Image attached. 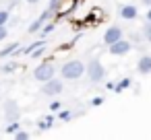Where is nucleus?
<instances>
[{"mask_svg": "<svg viewBox=\"0 0 151 140\" xmlns=\"http://www.w3.org/2000/svg\"><path fill=\"white\" fill-rule=\"evenodd\" d=\"M60 74L62 78H68V80H77L85 74V64L81 60H70V62H64L62 68H60Z\"/></svg>", "mask_w": 151, "mask_h": 140, "instance_id": "1", "label": "nucleus"}, {"mask_svg": "<svg viewBox=\"0 0 151 140\" xmlns=\"http://www.w3.org/2000/svg\"><path fill=\"white\" fill-rule=\"evenodd\" d=\"M85 72H87V78H89L91 82H101V80L106 78V68H104V64H101L99 60L87 62Z\"/></svg>", "mask_w": 151, "mask_h": 140, "instance_id": "2", "label": "nucleus"}, {"mask_svg": "<svg viewBox=\"0 0 151 140\" xmlns=\"http://www.w3.org/2000/svg\"><path fill=\"white\" fill-rule=\"evenodd\" d=\"M54 74H56V68H54L52 62H42V64H37L35 70H33V78H35L37 82H46V80H50Z\"/></svg>", "mask_w": 151, "mask_h": 140, "instance_id": "3", "label": "nucleus"}, {"mask_svg": "<svg viewBox=\"0 0 151 140\" xmlns=\"http://www.w3.org/2000/svg\"><path fill=\"white\" fill-rule=\"evenodd\" d=\"M62 89H64V82H62L60 78H54V76L42 85V93H44V95H48V97L60 95V93H62Z\"/></svg>", "mask_w": 151, "mask_h": 140, "instance_id": "4", "label": "nucleus"}, {"mask_svg": "<svg viewBox=\"0 0 151 140\" xmlns=\"http://www.w3.org/2000/svg\"><path fill=\"white\" fill-rule=\"evenodd\" d=\"M108 50H110V54L112 56H126L130 50H132V43L128 41V39H118V41H114V43H110L108 45Z\"/></svg>", "mask_w": 151, "mask_h": 140, "instance_id": "5", "label": "nucleus"}, {"mask_svg": "<svg viewBox=\"0 0 151 140\" xmlns=\"http://www.w3.org/2000/svg\"><path fill=\"white\" fill-rule=\"evenodd\" d=\"M52 15H54V13H52L50 9H46V11H44V13H42V15H40V17H37V19H35L31 25H29L27 33H29V35H33V33H37V31H42L44 23H46V21H50V17H52Z\"/></svg>", "mask_w": 151, "mask_h": 140, "instance_id": "6", "label": "nucleus"}, {"mask_svg": "<svg viewBox=\"0 0 151 140\" xmlns=\"http://www.w3.org/2000/svg\"><path fill=\"white\" fill-rule=\"evenodd\" d=\"M118 15H120L124 21H134V19L139 17V9H137L134 4H122V6L118 9Z\"/></svg>", "mask_w": 151, "mask_h": 140, "instance_id": "7", "label": "nucleus"}, {"mask_svg": "<svg viewBox=\"0 0 151 140\" xmlns=\"http://www.w3.org/2000/svg\"><path fill=\"white\" fill-rule=\"evenodd\" d=\"M118 39H122V29H120V27H116V25L108 27V29H106V33H104V43H106V45H110V43H114V41H118Z\"/></svg>", "mask_w": 151, "mask_h": 140, "instance_id": "8", "label": "nucleus"}, {"mask_svg": "<svg viewBox=\"0 0 151 140\" xmlns=\"http://www.w3.org/2000/svg\"><path fill=\"white\" fill-rule=\"evenodd\" d=\"M4 107H6V113H4L6 119H9V122H17V119H19V107H17V103H15V101H6Z\"/></svg>", "mask_w": 151, "mask_h": 140, "instance_id": "9", "label": "nucleus"}, {"mask_svg": "<svg viewBox=\"0 0 151 140\" xmlns=\"http://www.w3.org/2000/svg\"><path fill=\"white\" fill-rule=\"evenodd\" d=\"M137 72L139 74H151V56H141L137 62Z\"/></svg>", "mask_w": 151, "mask_h": 140, "instance_id": "10", "label": "nucleus"}, {"mask_svg": "<svg viewBox=\"0 0 151 140\" xmlns=\"http://www.w3.org/2000/svg\"><path fill=\"white\" fill-rule=\"evenodd\" d=\"M52 126H54V115H52V113H50V115H46L44 119H40V122H37V128H40V130H50Z\"/></svg>", "mask_w": 151, "mask_h": 140, "instance_id": "11", "label": "nucleus"}, {"mask_svg": "<svg viewBox=\"0 0 151 140\" xmlns=\"http://www.w3.org/2000/svg\"><path fill=\"white\" fill-rule=\"evenodd\" d=\"M19 50V43L17 41H13V43H9L4 50H0V58H6V56H11V54H15Z\"/></svg>", "mask_w": 151, "mask_h": 140, "instance_id": "12", "label": "nucleus"}, {"mask_svg": "<svg viewBox=\"0 0 151 140\" xmlns=\"http://www.w3.org/2000/svg\"><path fill=\"white\" fill-rule=\"evenodd\" d=\"M130 82H132L130 78H122L118 85H114V91H116V93H122L124 89H128V87H130Z\"/></svg>", "mask_w": 151, "mask_h": 140, "instance_id": "13", "label": "nucleus"}, {"mask_svg": "<svg viewBox=\"0 0 151 140\" xmlns=\"http://www.w3.org/2000/svg\"><path fill=\"white\" fill-rule=\"evenodd\" d=\"M54 29H56V25H54V23H50V21H46V23H44V27H42V35L46 37V35H50Z\"/></svg>", "mask_w": 151, "mask_h": 140, "instance_id": "14", "label": "nucleus"}, {"mask_svg": "<svg viewBox=\"0 0 151 140\" xmlns=\"http://www.w3.org/2000/svg\"><path fill=\"white\" fill-rule=\"evenodd\" d=\"M143 37H145V41L151 43V23H149V21L143 25Z\"/></svg>", "mask_w": 151, "mask_h": 140, "instance_id": "15", "label": "nucleus"}, {"mask_svg": "<svg viewBox=\"0 0 151 140\" xmlns=\"http://www.w3.org/2000/svg\"><path fill=\"white\" fill-rule=\"evenodd\" d=\"M9 19H11V11L2 9V11H0V25H6V23H9Z\"/></svg>", "mask_w": 151, "mask_h": 140, "instance_id": "16", "label": "nucleus"}, {"mask_svg": "<svg viewBox=\"0 0 151 140\" xmlns=\"http://www.w3.org/2000/svg\"><path fill=\"white\" fill-rule=\"evenodd\" d=\"M44 43H46L44 39H42V41H35V43H31V45H27V48L23 50V54H31V52H33L35 48H40V45H44Z\"/></svg>", "mask_w": 151, "mask_h": 140, "instance_id": "17", "label": "nucleus"}, {"mask_svg": "<svg viewBox=\"0 0 151 140\" xmlns=\"http://www.w3.org/2000/svg\"><path fill=\"white\" fill-rule=\"evenodd\" d=\"M17 130H21V124H19V119H17V122H11V124H9V128H6V132H9V134H15Z\"/></svg>", "mask_w": 151, "mask_h": 140, "instance_id": "18", "label": "nucleus"}, {"mask_svg": "<svg viewBox=\"0 0 151 140\" xmlns=\"http://www.w3.org/2000/svg\"><path fill=\"white\" fill-rule=\"evenodd\" d=\"M15 138H17V140H27V138H31V134L25 132V130H17V132H15Z\"/></svg>", "mask_w": 151, "mask_h": 140, "instance_id": "19", "label": "nucleus"}, {"mask_svg": "<svg viewBox=\"0 0 151 140\" xmlns=\"http://www.w3.org/2000/svg\"><path fill=\"white\" fill-rule=\"evenodd\" d=\"M73 115H75V113H73V111H68V109L60 111V119H62V122H70V119H73Z\"/></svg>", "mask_w": 151, "mask_h": 140, "instance_id": "20", "label": "nucleus"}, {"mask_svg": "<svg viewBox=\"0 0 151 140\" xmlns=\"http://www.w3.org/2000/svg\"><path fill=\"white\" fill-rule=\"evenodd\" d=\"M60 4H62V0H50V4H48V9H50L52 13H56V11L60 9Z\"/></svg>", "mask_w": 151, "mask_h": 140, "instance_id": "21", "label": "nucleus"}, {"mask_svg": "<svg viewBox=\"0 0 151 140\" xmlns=\"http://www.w3.org/2000/svg\"><path fill=\"white\" fill-rule=\"evenodd\" d=\"M17 68H19V62H13V64L2 66V72H13V70H17Z\"/></svg>", "mask_w": 151, "mask_h": 140, "instance_id": "22", "label": "nucleus"}, {"mask_svg": "<svg viewBox=\"0 0 151 140\" xmlns=\"http://www.w3.org/2000/svg\"><path fill=\"white\" fill-rule=\"evenodd\" d=\"M6 35H9V29H6V25H0V43H2V41L6 39Z\"/></svg>", "mask_w": 151, "mask_h": 140, "instance_id": "23", "label": "nucleus"}, {"mask_svg": "<svg viewBox=\"0 0 151 140\" xmlns=\"http://www.w3.org/2000/svg\"><path fill=\"white\" fill-rule=\"evenodd\" d=\"M104 101H106L104 97H93V99H91V105H93V107H97V105H101Z\"/></svg>", "mask_w": 151, "mask_h": 140, "instance_id": "24", "label": "nucleus"}, {"mask_svg": "<svg viewBox=\"0 0 151 140\" xmlns=\"http://www.w3.org/2000/svg\"><path fill=\"white\" fill-rule=\"evenodd\" d=\"M58 109H60V103H58V101H54V103L50 105V111H58Z\"/></svg>", "mask_w": 151, "mask_h": 140, "instance_id": "25", "label": "nucleus"}, {"mask_svg": "<svg viewBox=\"0 0 151 140\" xmlns=\"http://www.w3.org/2000/svg\"><path fill=\"white\" fill-rule=\"evenodd\" d=\"M145 21L151 23V6H147V13H145Z\"/></svg>", "mask_w": 151, "mask_h": 140, "instance_id": "26", "label": "nucleus"}, {"mask_svg": "<svg viewBox=\"0 0 151 140\" xmlns=\"http://www.w3.org/2000/svg\"><path fill=\"white\" fill-rule=\"evenodd\" d=\"M141 2H143L145 6H151V0H141Z\"/></svg>", "mask_w": 151, "mask_h": 140, "instance_id": "27", "label": "nucleus"}, {"mask_svg": "<svg viewBox=\"0 0 151 140\" xmlns=\"http://www.w3.org/2000/svg\"><path fill=\"white\" fill-rule=\"evenodd\" d=\"M25 2H29V4H37L40 0H25Z\"/></svg>", "mask_w": 151, "mask_h": 140, "instance_id": "28", "label": "nucleus"}]
</instances>
